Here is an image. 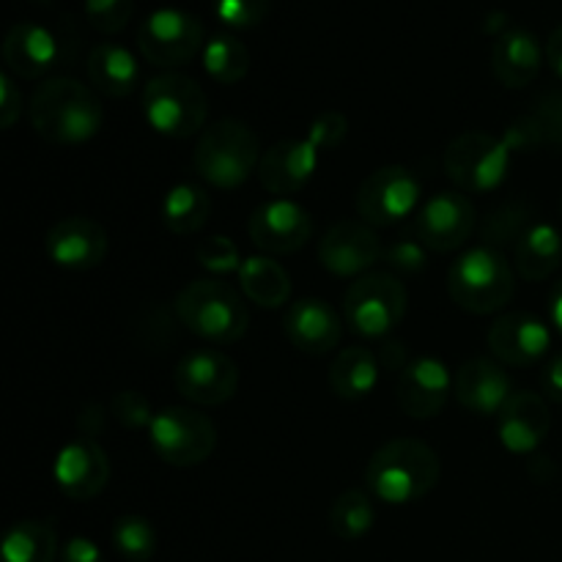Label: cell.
Listing matches in <instances>:
<instances>
[{
	"label": "cell",
	"mask_w": 562,
	"mask_h": 562,
	"mask_svg": "<svg viewBox=\"0 0 562 562\" xmlns=\"http://www.w3.org/2000/svg\"><path fill=\"white\" fill-rule=\"evenodd\" d=\"M442 477V461L420 439H390L368 459V494L387 505H412L434 492Z\"/></svg>",
	"instance_id": "6da1fadb"
},
{
	"label": "cell",
	"mask_w": 562,
	"mask_h": 562,
	"mask_svg": "<svg viewBox=\"0 0 562 562\" xmlns=\"http://www.w3.org/2000/svg\"><path fill=\"white\" fill-rule=\"evenodd\" d=\"M102 102L97 93L71 77H49L31 99V124L38 137L58 146H75L102 130Z\"/></svg>",
	"instance_id": "7a4b0ae2"
},
{
	"label": "cell",
	"mask_w": 562,
	"mask_h": 562,
	"mask_svg": "<svg viewBox=\"0 0 562 562\" xmlns=\"http://www.w3.org/2000/svg\"><path fill=\"white\" fill-rule=\"evenodd\" d=\"M176 316L198 338L209 344H236L247 333L250 313L234 285L223 280H192L176 296Z\"/></svg>",
	"instance_id": "3957f363"
},
{
	"label": "cell",
	"mask_w": 562,
	"mask_h": 562,
	"mask_svg": "<svg viewBox=\"0 0 562 562\" xmlns=\"http://www.w3.org/2000/svg\"><path fill=\"white\" fill-rule=\"evenodd\" d=\"M192 165H195L198 176L212 187L236 190L261 165V146H258L256 132L245 121H214L198 135Z\"/></svg>",
	"instance_id": "277c9868"
},
{
	"label": "cell",
	"mask_w": 562,
	"mask_h": 562,
	"mask_svg": "<svg viewBox=\"0 0 562 562\" xmlns=\"http://www.w3.org/2000/svg\"><path fill=\"white\" fill-rule=\"evenodd\" d=\"M514 269L505 261L503 252L492 247L467 250L453 267L448 269V294L461 311L488 316L497 313L514 300Z\"/></svg>",
	"instance_id": "5b68a950"
},
{
	"label": "cell",
	"mask_w": 562,
	"mask_h": 562,
	"mask_svg": "<svg viewBox=\"0 0 562 562\" xmlns=\"http://www.w3.org/2000/svg\"><path fill=\"white\" fill-rule=\"evenodd\" d=\"M143 115L154 132L184 140L206 126V91L192 77L179 75V71H162L143 88Z\"/></svg>",
	"instance_id": "8992f818"
},
{
	"label": "cell",
	"mask_w": 562,
	"mask_h": 562,
	"mask_svg": "<svg viewBox=\"0 0 562 562\" xmlns=\"http://www.w3.org/2000/svg\"><path fill=\"white\" fill-rule=\"evenodd\" d=\"M409 294L404 283L390 272H368L357 278L344 294V318L355 333L382 338L393 333L406 316Z\"/></svg>",
	"instance_id": "52a82bcc"
},
{
	"label": "cell",
	"mask_w": 562,
	"mask_h": 562,
	"mask_svg": "<svg viewBox=\"0 0 562 562\" xmlns=\"http://www.w3.org/2000/svg\"><path fill=\"white\" fill-rule=\"evenodd\" d=\"M148 442L159 461L179 470L203 464L217 448V428L198 409L168 406L148 426Z\"/></svg>",
	"instance_id": "ba28073f"
},
{
	"label": "cell",
	"mask_w": 562,
	"mask_h": 562,
	"mask_svg": "<svg viewBox=\"0 0 562 562\" xmlns=\"http://www.w3.org/2000/svg\"><path fill=\"white\" fill-rule=\"evenodd\" d=\"M510 148L503 137L472 130L453 137L445 148V173L461 192H492L508 179Z\"/></svg>",
	"instance_id": "9c48e42d"
},
{
	"label": "cell",
	"mask_w": 562,
	"mask_h": 562,
	"mask_svg": "<svg viewBox=\"0 0 562 562\" xmlns=\"http://www.w3.org/2000/svg\"><path fill=\"white\" fill-rule=\"evenodd\" d=\"M137 47L148 64L176 69L203 53L206 31H203V22L190 11L162 5L143 20L137 31Z\"/></svg>",
	"instance_id": "30bf717a"
},
{
	"label": "cell",
	"mask_w": 562,
	"mask_h": 562,
	"mask_svg": "<svg viewBox=\"0 0 562 562\" xmlns=\"http://www.w3.org/2000/svg\"><path fill=\"white\" fill-rule=\"evenodd\" d=\"M420 179L404 165H384L357 190V214L373 228H390L420 206Z\"/></svg>",
	"instance_id": "8fae6325"
},
{
	"label": "cell",
	"mask_w": 562,
	"mask_h": 562,
	"mask_svg": "<svg viewBox=\"0 0 562 562\" xmlns=\"http://www.w3.org/2000/svg\"><path fill=\"white\" fill-rule=\"evenodd\" d=\"M173 384L192 404L220 406L239 390V366L217 349H198L176 362Z\"/></svg>",
	"instance_id": "7c38bea8"
},
{
	"label": "cell",
	"mask_w": 562,
	"mask_h": 562,
	"mask_svg": "<svg viewBox=\"0 0 562 562\" xmlns=\"http://www.w3.org/2000/svg\"><path fill=\"white\" fill-rule=\"evenodd\" d=\"M477 228V209L461 192H439L417 212L415 234L428 252H453Z\"/></svg>",
	"instance_id": "4fadbf2b"
},
{
	"label": "cell",
	"mask_w": 562,
	"mask_h": 562,
	"mask_svg": "<svg viewBox=\"0 0 562 562\" xmlns=\"http://www.w3.org/2000/svg\"><path fill=\"white\" fill-rule=\"evenodd\" d=\"M384 258V245L373 225L340 220L318 241V261L338 278H362Z\"/></svg>",
	"instance_id": "5bb4252c"
},
{
	"label": "cell",
	"mask_w": 562,
	"mask_h": 562,
	"mask_svg": "<svg viewBox=\"0 0 562 562\" xmlns=\"http://www.w3.org/2000/svg\"><path fill=\"white\" fill-rule=\"evenodd\" d=\"M247 234L258 250L272 252V256H283V252L289 256L307 245V239L313 236V220L311 212L300 203L289 201V198H274V201L261 203L250 214Z\"/></svg>",
	"instance_id": "9a60e30c"
},
{
	"label": "cell",
	"mask_w": 562,
	"mask_h": 562,
	"mask_svg": "<svg viewBox=\"0 0 562 562\" xmlns=\"http://www.w3.org/2000/svg\"><path fill=\"white\" fill-rule=\"evenodd\" d=\"M453 393V376L437 357H417L398 373L395 401L412 420H431L448 404Z\"/></svg>",
	"instance_id": "2e32d148"
},
{
	"label": "cell",
	"mask_w": 562,
	"mask_h": 562,
	"mask_svg": "<svg viewBox=\"0 0 562 562\" xmlns=\"http://www.w3.org/2000/svg\"><path fill=\"white\" fill-rule=\"evenodd\" d=\"M49 261L60 269L71 272H86V269L99 267L110 250V239L102 225L91 217H64L47 231L44 239Z\"/></svg>",
	"instance_id": "e0dca14e"
},
{
	"label": "cell",
	"mask_w": 562,
	"mask_h": 562,
	"mask_svg": "<svg viewBox=\"0 0 562 562\" xmlns=\"http://www.w3.org/2000/svg\"><path fill=\"white\" fill-rule=\"evenodd\" d=\"M55 486L69 499H93L110 481V459L91 437L66 442L53 464Z\"/></svg>",
	"instance_id": "ac0fdd59"
},
{
	"label": "cell",
	"mask_w": 562,
	"mask_h": 562,
	"mask_svg": "<svg viewBox=\"0 0 562 562\" xmlns=\"http://www.w3.org/2000/svg\"><path fill=\"white\" fill-rule=\"evenodd\" d=\"M488 349L497 357V362L510 368H525L547 357L552 346V333L547 322L525 311H514L499 316L488 327Z\"/></svg>",
	"instance_id": "d6986e66"
},
{
	"label": "cell",
	"mask_w": 562,
	"mask_h": 562,
	"mask_svg": "<svg viewBox=\"0 0 562 562\" xmlns=\"http://www.w3.org/2000/svg\"><path fill=\"white\" fill-rule=\"evenodd\" d=\"M318 159H322V151L313 146L311 137L278 140L261 154L258 181L272 195H294L313 179V173L318 170Z\"/></svg>",
	"instance_id": "ffe728a7"
},
{
	"label": "cell",
	"mask_w": 562,
	"mask_h": 562,
	"mask_svg": "<svg viewBox=\"0 0 562 562\" xmlns=\"http://www.w3.org/2000/svg\"><path fill=\"white\" fill-rule=\"evenodd\" d=\"M453 395L472 415L497 417L514 393H510V376L499 362L488 357H472L456 371Z\"/></svg>",
	"instance_id": "44dd1931"
},
{
	"label": "cell",
	"mask_w": 562,
	"mask_h": 562,
	"mask_svg": "<svg viewBox=\"0 0 562 562\" xmlns=\"http://www.w3.org/2000/svg\"><path fill=\"white\" fill-rule=\"evenodd\" d=\"M552 431L549 404L538 393H514L497 415V437L505 450L527 456L541 448Z\"/></svg>",
	"instance_id": "7402d4cb"
},
{
	"label": "cell",
	"mask_w": 562,
	"mask_h": 562,
	"mask_svg": "<svg viewBox=\"0 0 562 562\" xmlns=\"http://www.w3.org/2000/svg\"><path fill=\"white\" fill-rule=\"evenodd\" d=\"M60 58V44L49 27L38 22H16L3 38V60L9 75L20 80H38Z\"/></svg>",
	"instance_id": "603a6c76"
},
{
	"label": "cell",
	"mask_w": 562,
	"mask_h": 562,
	"mask_svg": "<svg viewBox=\"0 0 562 562\" xmlns=\"http://www.w3.org/2000/svg\"><path fill=\"white\" fill-rule=\"evenodd\" d=\"M283 333L294 349L305 351V355H327V351L338 349L340 338H344V322L327 302L307 296V300L289 305Z\"/></svg>",
	"instance_id": "cb8c5ba5"
},
{
	"label": "cell",
	"mask_w": 562,
	"mask_h": 562,
	"mask_svg": "<svg viewBox=\"0 0 562 562\" xmlns=\"http://www.w3.org/2000/svg\"><path fill=\"white\" fill-rule=\"evenodd\" d=\"M547 49L527 27H505L492 47V69L503 86L525 88L538 77Z\"/></svg>",
	"instance_id": "d4e9b609"
},
{
	"label": "cell",
	"mask_w": 562,
	"mask_h": 562,
	"mask_svg": "<svg viewBox=\"0 0 562 562\" xmlns=\"http://www.w3.org/2000/svg\"><path fill=\"white\" fill-rule=\"evenodd\" d=\"M503 140L510 151H538L543 146L562 148V91L543 93L536 110L505 130Z\"/></svg>",
	"instance_id": "484cf974"
},
{
	"label": "cell",
	"mask_w": 562,
	"mask_h": 562,
	"mask_svg": "<svg viewBox=\"0 0 562 562\" xmlns=\"http://www.w3.org/2000/svg\"><path fill=\"white\" fill-rule=\"evenodd\" d=\"M86 71L91 86L99 93L113 99H124L135 91L137 77H140V66L137 58L126 47L113 42H102L88 53Z\"/></svg>",
	"instance_id": "4316f807"
},
{
	"label": "cell",
	"mask_w": 562,
	"mask_h": 562,
	"mask_svg": "<svg viewBox=\"0 0 562 562\" xmlns=\"http://www.w3.org/2000/svg\"><path fill=\"white\" fill-rule=\"evenodd\" d=\"M329 390L340 401H362L379 384V357L366 346L344 349L329 366Z\"/></svg>",
	"instance_id": "83f0119b"
},
{
	"label": "cell",
	"mask_w": 562,
	"mask_h": 562,
	"mask_svg": "<svg viewBox=\"0 0 562 562\" xmlns=\"http://www.w3.org/2000/svg\"><path fill=\"white\" fill-rule=\"evenodd\" d=\"M241 294L258 307H283L291 296V278L280 261L272 256H250L239 269Z\"/></svg>",
	"instance_id": "f1b7e54d"
},
{
	"label": "cell",
	"mask_w": 562,
	"mask_h": 562,
	"mask_svg": "<svg viewBox=\"0 0 562 562\" xmlns=\"http://www.w3.org/2000/svg\"><path fill=\"white\" fill-rule=\"evenodd\" d=\"M562 261V236L554 225H530L516 245V272L525 280H547Z\"/></svg>",
	"instance_id": "f546056e"
},
{
	"label": "cell",
	"mask_w": 562,
	"mask_h": 562,
	"mask_svg": "<svg viewBox=\"0 0 562 562\" xmlns=\"http://www.w3.org/2000/svg\"><path fill=\"white\" fill-rule=\"evenodd\" d=\"M209 214H212V198L192 181L170 187L162 201V223L176 236L198 234L206 225Z\"/></svg>",
	"instance_id": "4dcf8cb0"
},
{
	"label": "cell",
	"mask_w": 562,
	"mask_h": 562,
	"mask_svg": "<svg viewBox=\"0 0 562 562\" xmlns=\"http://www.w3.org/2000/svg\"><path fill=\"white\" fill-rule=\"evenodd\" d=\"M3 562H55L58 558V536L47 521H16L0 547Z\"/></svg>",
	"instance_id": "1f68e13d"
},
{
	"label": "cell",
	"mask_w": 562,
	"mask_h": 562,
	"mask_svg": "<svg viewBox=\"0 0 562 562\" xmlns=\"http://www.w3.org/2000/svg\"><path fill=\"white\" fill-rule=\"evenodd\" d=\"M201 55L206 75L217 80L220 86H234V82L245 80L247 71H250V49L231 31L214 33Z\"/></svg>",
	"instance_id": "d6a6232c"
},
{
	"label": "cell",
	"mask_w": 562,
	"mask_h": 562,
	"mask_svg": "<svg viewBox=\"0 0 562 562\" xmlns=\"http://www.w3.org/2000/svg\"><path fill=\"white\" fill-rule=\"evenodd\" d=\"M327 525L329 532L338 536L340 541H360L376 525L373 497L368 492H360V488H349L329 505Z\"/></svg>",
	"instance_id": "836d02e7"
},
{
	"label": "cell",
	"mask_w": 562,
	"mask_h": 562,
	"mask_svg": "<svg viewBox=\"0 0 562 562\" xmlns=\"http://www.w3.org/2000/svg\"><path fill=\"white\" fill-rule=\"evenodd\" d=\"M527 231H530V203L514 198V201H505L503 206L486 214L481 225V239L483 247L499 250V247L519 245Z\"/></svg>",
	"instance_id": "e575fe53"
},
{
	"label": "cell",
	"mask_w": 562,
	"mask_h": 562,
	"mask_svg": "<svg viewBox=\"0 0 562 562\" xmlns=\"http://www.w3.org/2000/svg\"><path fill=\"white\" fill-rule=\"evenodd\" d=\"M110 541L115 552L130 562H148L157 552V530L146 516L137 514L119 516L110 530Z\"/></svg>",
	"instance_id": "d590c367"
},
{
	"label": "cell",
	"mask_w": 562,
	"mask_h": 562,
	"mask_svg": "<svg viewBox=\"0 0 562 562\" xmlns=\"http://www.w3.org/2000/svg\"><path fill=\"white\" fill-rule=\"evenodd\" d=\"M272 11V0H214V14L231 31L258 27Z\"/></svg>",
	"instance_id": "8d00e7d4"
},
{
	"label": "cell",
	"mask_w": 562,
	"mask_h": 562,
	"mask_svg": "<svg viewBox=\"0 0 562 562\" xmlns=\"http://www.w3.org/2000/svg\"><path fill=\"white\" fill-rule=\"evenodd\" d=\"M82 11L93 31L119 33L132 20L135 0H82Z\"/></svg>",
	"instance_id": "74e56055"
},
{
	"label": "cell",
	"mask_w": 562,
	"mask_h": 562,
	"mask_svg": "<svg viewBox=\"0 0 562 562\" xmlns=\"http://www.w3.org/2000/svg\"><path fill=\"white\" fill-rule=\"evenodd\" d=\"M198 263L212 274H239L241 256L239 247L228 239V236H206L195 250Z\"/></svg>",
	"instance_id": "f35d334b"
},
{
	"label": "cell",
	"mask_w": 562,
	"mask_h": 562,
	"mask_svg": "<svg viewBox=\"0 0 562 562\" xmlns=\"http://www.w3.org/2000/svg\"><path fill=\"white\" fill-rule=\"evenodd\" d=\"M110 417H113L115 423H121L124 428L137 431V428L151 426L154 412L146 395L137 393V390H121V393H115L113 401H110Z\"/></svg>",
	"instance_id": "ab89813d"
},
{
	"label": "cell",
	"mask_w": 562,
	"mask_h": 562,
	"mask_svg": "<svg viewBox=\"0 0 562 562\" xmlns=\"http://www.w3.org/2000/svg\"><path fill=\"white\" fill-rule=\"evenodd\" d=\"M382 261L401 274H417L426 269L428 250L417 239H398L384 247Z\"/></svg>",
	"instance_id": "60d3db41"
},
{
	"label": "cell",
	"mask_w": 562,
	"mask_h": 562,
	"mask_svg": "<svg viewBox=\"0 0 562 562\" xmlns=\"http://www.w3.org/2000/svg\"><path fill=\"white\" fill-rule=\"evenodd\" d=\"M346 130H349L346 115L338 113V110H327V113H322L316 121H313L307 137H311L313 146L324 154L340 146V140L346 137Z\"/></svg>",
	"instance_id": "b9f144b4"
},
{
	"label": "cell",
	"mask_w": 562,
	"mask_h": 562,
	"mask_svg": "<svg viewBox=\"0 0 562 562\" xmlns=\"http://www.w3.org/2000/svg\"><path fill=\"white\" fill-rule=\"evenodd\" d=\"M20 115H22V93L20 88H16L14 75L3 71V75H0V126H3V130H11Z\"/></svg>",
	"instance_id": "7bdbcfd3"
},
{
	"label": "cell",
	"mask_w": 562,
	"mask_h": 562,
	"mask_svg": "<svg viewBox=\"0 0 562 562\" xmlns=\"http://www.w3.org/2000/svg\"><path fill=\"white\" fill-rule=\"evenodd\" d=\"M58 562H104V552L91 538L75 536L60 547Z\"/></svg>",
	"instance_id": "ee69618b"
},
{
	"label": "cell",
	"mask_w": 562,
	"mask_h": 562,
	"mask_svg": "<svg viewBox=\"0 0 562 562\" xmlns=\"http://www.w3.org/2000/svg\"><path fill=\"white\" fill-rule=\"evenodd\" d=\"M541 384H543V393L549 395V401L562 404V351H558V355L549 360V366L543 368Z\"/></svg>",
	"instance_id": "f6af8a7d"
},
{
	"label": "cell",
	"mask_w": 562,
	"mask_h": 562,
	"mask_svg": "<svg viewBox=\"0 0 562 562\" xmlns=\"http://www.w3.org/2000/svg\"><path fill=\"white\" fill-rule=\"evenodd\" d=\"M547 60L549 66H552L554 75L562 80V25H558L552 31V36H549L547 42Z\"/></svg>",
	"instance_id": "bcb514c9"
},
{
	"label": "cell",
	"mask_w": 562,
	"mask_h": 562,
	"mask_svg": "<svg viewBox=\"0 0 562 562\" xmlns=\"http://www.w3.org/2000/svg\"><path fill=\"white\" fill-rule=\"evenodd\" d=\"M549 316H552V324L562 333V280L554 285L552 300H549Z\"/></svg>",
	"instance_id": "7dc6e473"
},
{
	"label": "cell",
	"mask_w": 562,
	"mask_h": 562,
	"mask_svg": "<svg viewBox=\"0 0 562 562\" xmlns=\"http://www.w3.org/2000/svg\"><path fill=\"white\" fill-rule=\"evenodd\" d=\"M560 217H562V195H560Z\"/></svg>",
	"instance_id": "c3c4849f"
}]
</instances>
